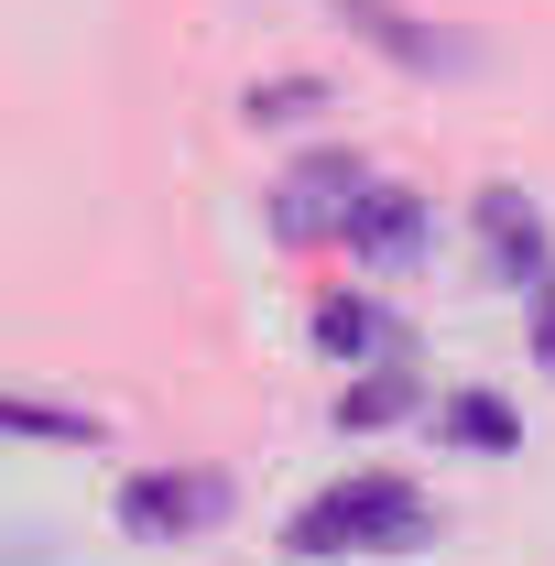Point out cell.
<instances>
[{"mask_svg": "<svg viewBox=\"0 0 555 566\" xmlns=\"http://www.w3.org/2000/svg\"><path fill=\"white\" fill-rule=\"evenodd\" d=\"M425 523L436 512L415 480H348L294 523V556H404V545H425Z\"/></svg>", "mask_w": 555, "mask_h": 566, "instance_id": "obj_1", "label": "cell"}, {"mask_svg": "<svg viewBox=\"0 0 555 566\" xmlns=\"http://www.w3.org/2000/svg\"><path fill=\"white\" fill-rule=\"evenodd\" d=\"M121 512H132V534H197V523L229 512V491H218V480H132Z\"/></svg>", "mask_w": 555, "mask_h": 566, "instance_id": "obj_2", "label": "cell"}, {"mask_svg": "<svg viewBox=\"0 0 555 566\" xmlns=\"http://www.w3.org/2000/svg\"><path fill=\"white\" fill-rule=\"evenodd\" d=\"M338 11L381 55H404V66H458V44H447V33H415V11H392V0H338Z\"/></svg>", "mask_w": 555, "mask_h": 566, "instance_id": "obj_3", "label": "cell"}, {"mask_svg": "<svg viewBox=\"0 0 555 566\" xmlns=\"http://www.w3.org/2000/svg\"><path fill=\"white\" fill-rule=\"evenodd\" d=\"M0 424H11V436H87V415H55V403H11V392H0Z\"/></svg>", "mask_w": 555, "mask_h": 566, "instance_id": "obj_4", "label": "cell"}]
</instances>
